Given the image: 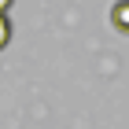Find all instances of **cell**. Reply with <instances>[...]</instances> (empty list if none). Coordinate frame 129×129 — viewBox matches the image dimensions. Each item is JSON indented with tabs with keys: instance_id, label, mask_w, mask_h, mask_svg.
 <instances>
[{
	"instance_id": "cell-3",
	"label": "cell",
	"mask_w": 129,
	"mask_h": 129,
	"mask_svg": "<svg viewBox=\"0 0 129 129\" xmlns=\"http://www.w3.org/2000/svg\"><path fill=\"white\" fill-rule=\"evenodd\" d=\"M15 4V0H0V15H8V8Z\"/></svg>"
},
{
	"instance_id": "cell-2",
	"label": "cell",
	"mask_w": 129,
	"mask_h": 129,
	"mask_svg": "<svg viewBox=\"0 0 129 129\" xmlns=\"http://www.w3.org/2000/svg\"><path fill=\"white\" fill-rule=\"evenodd\" d=\"M11 44V19L8 15H0V52Z\"/></svg>"
},
{
	"instance_id": "cell-1",
	"label": "cell",
	"mask_w": 129,
	"mask_h": 129,
	"mask_svg": "<svg viewBox=\"0 0 129 129\" xmlns=\"http://www.w3.org/2000/svg\"><path fill=\"white\" fill-rule=\"evenodd\" d=\"M111 26L118 33H129V0H114L111 4Z\"/></svg>"
}]
</instances>
